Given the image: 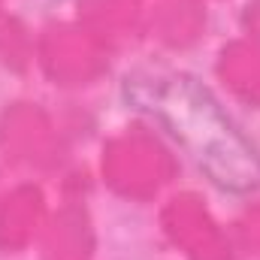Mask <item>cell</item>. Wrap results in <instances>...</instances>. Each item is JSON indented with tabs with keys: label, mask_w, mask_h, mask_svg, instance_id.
Segmentation results:
<instances>
[{
	"label": "cell",
	"mask_w": 260,
	"mask_h": 260,
	"mask_svg": "<svg viewBox=\"0 0 260 260\" xmlns=\"http://www.w3.org/2000/svg\"><path fill=\"white\" fill-rule=\"evenodd\" d=\"M121 94L188 151L212 185L227 194H251L260 188L257 145L197 76L170 67H139L124 76Z\"/></svg>",
	"instance_id": "cell-1"
}]
</instances>
